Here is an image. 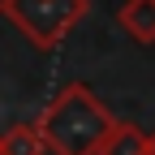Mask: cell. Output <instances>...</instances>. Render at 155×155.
I'll use <instances>...</instances> for the list:
<instances>
[{"instance_id":"cell-5","label":"cell","mask_w":155,"mask_h":155,"mask_svg":"<svg viewBox=\"0 0 155 155\" xmlns=\"http://www.w3.org/2000/svg\"><path fill=\"white\" fill-rule=\"evenodd\" d=\"M0 155H48L43 138H39L35 121H22V125H9L0 134Z\"/></svg>"},{"instance_id":"cell-3","label":"cell","mask_w":155,"mask_h":155,"mask_svg":"<svg viewBox=\"0 0 155 155\" xmlns=\"http://www.w3.org/2000/svg\"><path fill=\"white\" fill-rule=\"evenodd\" d=\"M116 22L134 43H155V0H125Z\"/></svg>"},{"instance_id":"cell-4","label":"cell","mask_w":155,"mask_h":155,"mask_svg":"<svg viewBox=\"0 0 155 155\" xmlns=\"http://www.w3.org/2000/svg\"><path fill=\"white\" fill-rule=\"evenodd\" d=\"M147 138H151V134H142L138 125L116 121L112 134L99 142V151H95V155H147Z\"/></svg>"},{"instance_id":"cell-2","label":"cell","mask_w":155,"mask_h":155,"mask_svg":"<svg viewBox=\"0 0 155 155\" xmlns=\"http://www.w3.org/2000/svg\"><path fill=\"white\" fill-rule=\"evenodd\" d=\"M91 13V0H0V17L22 30L35 48H56Z\"/></svg>"},{"instance_id":"cell-1","label":"cell","mask_w":155,"mask_h":155,"mask_svg":"<svg viewBox=\"0 0 155 155\" xmlns=\"http://www.w3.org/2000/svg\"><path fill=\"white\" fill-rule=\"evenodd\" d=\"M112 125H116V116L99 104V95L86 82L61 86L35 121L39 138L52 155H95L99 142L112 134Z\"/></svg>"},{"instance_id":"cell-6","label":"cell","mask_w":155,"mask_h":155,"mask_svg":"<svg viewBox=\"0 0 155 155\" xmlns=\"http://www.w3.org/2000/svg\"><path fill=\"white\" fill-rule=\"evenodd\" d=\"M147 155H155V134H151V138H147Z\"/></svg>"}]
</instances>
